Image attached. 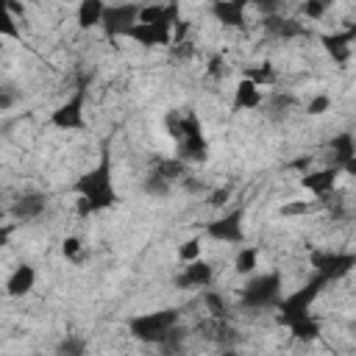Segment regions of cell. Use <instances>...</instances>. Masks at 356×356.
<instances>
[{
	"instance_id": "obj_4",
	"label": "cell",
	"mask_w": 356,
	"mask_h": 356,
	"mask_svg": "<svg viewBox=\"0 0 356 356\" xmlns=\"http://www.w3.org/2000/svg\"><path fill=\"white\" fill-rule=\"evenodd\" d=\"M83 100H86V89L81 86L75 95H70V97L50 114V125H56V128H61V131L83 128Z\"/></svg>"
},
{
	"instance_id": "obj_14",
	"label": "cell",
	"mask_w": 356,
	"mask_h": 356,
	"mask_svg": "<svg viewBox=\"0 0 356 356\" xmlns=\"http://www.w3.org/2000/svg\"><path fill=\"white\" fill-rule=\"evenodd\" d=\"M286 328H289V331H292V337H298V339H314V337H320V320H317V317H312V312H309V314H303V317L289 320V323H286Z\"/></svg>"
},
{
	"instance_id": "obj_11",
	"label": "cell",
	"mask_w": 356,
	"mask_h": 356,
	"mask_svg": "<svg viewBox=\"0 0 356 356\" xmlns=\"http://www.w3.org/2000/svg\"><path fill=\"white\" fill-rule=\"evenodd\" d=\"M36 286V270L31 264H17L6 281V295L8 298H25Z\"/></svg>"
},
{
	"instance_id": "obj_15",
	"label": "cell",
	"mask_w": 356,
	"mask_h": 356,
	"mask_svg": "<svg viewBox=\"0 0 356 356\" xmlns=\"http://www.w3.org/2000/svg\"><path fill=\"white\" fill-rule=\"evenodd\" d=\"M256 267H259V250L250 248V245L239 248V253H236V259H234V273H236V275H253Z\"/></svg>"
},
{
	"instance_id": "obj_7",
	"label": "cell",
	"mask_w": 356,
	"mask_h": 356,
	"mask_svg": "<svg viewBox=\"0 0 356 356\" xmlns=\"http://www.w3.org/2000/svg\"><path fill=\"white\" fill-rule=\"evenodd\" d=\"M214 281V267L206 261V259H195V261H186L181 275L175 278V286L178 289H206L211 286Z\"/></svg>"
},
{
	"instance_id": "obj_19",
	"label": "cell",
	"mask_w": 356,
	"mask_h": 356,
	"mask_svg": "<svg viewBox=\"0 0 356 356\" xmlns=\"http://www.w3.org/2000/svg\"><path fill=\"white\" fill-rule=\"evenodd\" d=\"M203 259V239L200 236H189L184 245H178V261H195Z\"/></svg>"
},
{
	"instance_id": "obj_24",
	"label": "cell",
	"mask_w": 356,
	"mask_h": 356,
	"mask_svg": "<svg viewBox=\"0 0 356 356\" xmlns=\"http://www.w3.org/2000/svg\"><path fill=\"white\" fill-rule=\"evenodd\" d=\"M228 200H231V189H228V186H220V189H214V192L206 197V206H211V209H222Z\"/></svg>"
},
{
	"instance_id": "obj_16",
	"label": "cell",
	"mask_w": 356,
	"mask_h": 356,
	"mask_svg": "<svg viewBox=\"0 0 356 356\" xmlns=\"http://www.w3.org/2000/svg\"><path fill=\"white\" fill-rule=\"evenodd\" d=\"M331 153H334V164L339 167L345 159L356 156V139H353L350 134H339V136H334V139H331Z\"/></svg>"
},
{
	"instance_id": "obj_9",
	"label": "cell",
	"mask_w": 356,
	"mask_h": 356,
	"mask_svg": "<svg viewBox=\"0 0 356 356\" xmlns=\"http://www.w3.org/2000/svg\"><path fill=\"white\" fill-rule=\"evenodd\" d=\"M250 6V0H214L211 3V14L220 25L228 28H245V8Z\"/></svg>"
},
{
	"instance_id": "obj_17",
	"label": "cell",
	"mask_w": 356,
	"mask_h": 356,
	"mask_svg": "<svg viewBox=\"0 0 356 356\" xmlns=\"http://www.w3.org/2000/svg\"><path fill=\"white\" fill-rule=\"evenodd\" d=\"M320 206H323V197L320 200H286V203H281L278 214L281 217H306V214L317 211Z\"/></svg>"
},
{
	"instance_id": "obj_18",
	"label": "cell",
	"mask_w": 356,
	"mask_h": 356,
	"mask_svg": "<svg viewBox=\"0 0 356 356\" xmlns=\"http://www.w3.org/2000/svg\"><path fill=\"white\" fill-rule=\"evenodd\" d=\"M242 75H245V78H250V81H256L259 86L275 83V78H278V72H275V67H273L270 61L256 64V67H250V70H242Z\"/></svg>"
},
{
	"instance_id": "obj_12",
	"label": "cell",
	"mask_w": 356,
	"mask_h": 356,
	"mask_svg": "<svg viewBox=\"0 0 356 356\" xmlns=\"http://www.w3.org/2000/svg\"><path fill=\"white\" fill-rule=\"evenodd\" d=\"M103 17H106V3L103 0H81L78 3L75 19H78L81 31H92V28L103 25Z\"/></svg>"
},
{
	"instance_id": "obj_8",
	"label": "cell",
	"mask_w": 356,
	"mask_h": 356,
	"mask_svg": "<svg viewBox=\"0 0 356 356\" xmlns=\"http://www.w3.org/2000/svg\"><path fill=\"white\" fill-rule=\"evenodd\" d=\"M337 175H339V167H320V170H306L300 175V186L306 192H312L314 197H325L334 186H337Z\"/></svg>"
},
{
	"instance_id": "obj_2",
	"label": "cell",
	"mask_w": 356,
	"mask_h": 356,
	"mask_svg": "<svg viewBox=\"0 0 356 356\" xmlns=\"http://www.w3.org/2000/svg\"><path fill=\"white\" fill-rule=\"evenodd\" d=\"M281 289H284V278L281 273H264V275H256L248 281V286L242 289V306L253 309V312H261L267 306H278L281 300Z\"/></svg>"
},
{
	"instance_id": "obj_5",
	"label": "cell",
	"mask_w": 356,
	"mask_h": 356,
	"mask_svg": "<svg viewBox=\"0 0 356 356\" xmlns=\"http://www.w3.org/2000/svg\"><path fill=\"white\" fill-rule=\"evenodd\" d=\"M312 267H314L320 275H325V278L331 281V278H342L345 273H350V270L356 267V256L325 250V253H314V256H312Z\"/></svg>"
},
{
	"instance_id": "obj_22",
	"label": "cell",
	"mask_w": 356,
	"mask_h": 356,
	"mask_svg": "<svg viewBox=\"0 0 356 356\" xmlns=\"http://www.w3.org/2000/svg\"><path fill=\"white\" fill-rule=\"evenodd\" d=\"M328 108H331V97H328V95H314V97L306 103V114H312V117H323Z\"/></svg>"
},
{
	"instance_id": "obj_21",
	"label": "cell",
	"mask_w": 356,
	"mask_h": 356,
	"mask_svg": "<svg viewBox=\"0 0 356 356\" xmlns=\"http://www.w3.org/2000/svg\"><path fill=\"white\" fill-rule=\"evenodd\" d=\"M81 250H83V239H81V236L70 234V236L61 239V256H64V259H78Z\"/></svg>"
},
{
	"instance_id": "obj_20",
	"label": "cell",
	"mask_w": 356,
	"mask_h": 356,
	"mask_svg": "<svg viewBox=\"0 0 356 356\" xmlns=\"http://www.w3.org/2000/svg\"><path fill=\"white\" fill-rule=\"evenodd\" d=\"M300 14H303L306 19H312V22H320V19L328 14V6H325L323 0H303V3H300Z\"/></svg>"
},
{
	"instance_id": "obj_6",
	"label": "cell",
	"mask_w": 356,
	"mask_h": 356,
	"mask_svg": "<svg viewBox=\"0 0 356 356\" xmlns=\"http://www.w3.org/2000/svg\"><path fill=\"white\" fill-rule=\"evenodd\" d=\"M206 234L217 242H225V245H236L242 242L245 236V228H242V211H231V214H222L220 220H211L206 225Z\"/></svg>"
},
{
	"instance_id": "obj_13",
	"label": "cell",
	"mask_w": 356,
	"mask_h": 356,
	"mask_svg": "<svg viewBox=\"0 0 356 356\" xmlns=\"http://www.w3.org/2000/svg\"><path fill=\"white\" fill-rule=\"evenodd\" d=\"M44 206H47V200H44V195H22L19 200H14L11 203V214L17 217V220H36L42 211H44Z\"/></svg>"
},
{
	"instance_id": "obj_3",
	"label": "cell",
	"mask_w": 356,
	"mask_h": 356,
	"mask_svg": "<svg viewBox=\"0 0 356 356\" xmlns=\"http://www.w3.org/2000/svg\"><path fill=\"white\" fill-rule=\"evenodd\" d=\"M139 3H111L106 6V17H103V31L106 36H125L131 25L139 22Z\"/></svg>"
},
{
	"instance_id": "obj_10",
	"label": "cell",
	"mask_w": 356,
	"mask_h": 356,
	"mask_svg": "<svg viewBox=\"0 0 356 356\" xmlns=\"http://www.w3.org/2000/svg\"><path fill=\"white\" fill-rule=\"evenodd\" d=\"M264 103V95H261V86L250 78H239L236 86H234V111H250V108H259Z\"/></svg>"
},
{
	"instance_id": "obj_1",
	"label": "cell",
	"mask_w": 356,
	"mask_h": 356,
	"mask_svg": "<svg viewBox=\"0 0 356 356\" xmlns=\"http://www.w3.org/2000/svg\"><path fill=\"white\" fill-rule=\"evenodd\" d=\"M131 334L142 342H159L167 345L178 328V312L175 309H161V312H147L131 320Z\"/></svg>"
},
{
	"instance_id": "obj_23",
	"label": "cell",
	"mask_w": 356,
	"mask_h": 356,
	"mask_svg": "<svg viewBox=\"0 0 356 356\" xmlns=\"http://www.w3.org/2000/svg\"><path fill=\"white\" fill-rule=\"evenodd\" d=\"M206 75L214 78V81H222V78L228 75V70H225V58H222V56H211V58H209V67H206Z\"/></svg>"
}]
</instances>
